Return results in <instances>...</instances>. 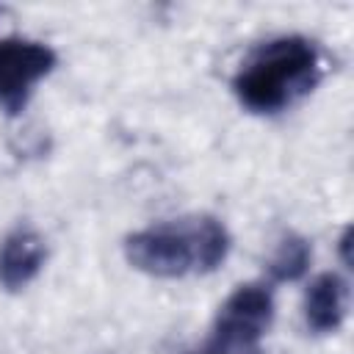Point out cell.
<instances>
[{"instance_id": "1", "label": "cell", "mask_w": 354, "mask_h": 354, "mask_svg": "<svg viewBox=\"0 0 354 354\" xmlns=\"http://www.w3.org/2000/svg\"><path fill=\"white\" fill-rule=\"evenodd\" d=\"M321 53L304 36L257 44L232 77L238 102L252 113H277L307 97L321 80Z\"/></svg>"}, {"instance_id": "2", "label": "cell", "mask_w": 354, "mask_h": 354, "mask_svg": "<svg viewBox=\"0 0 354 354\" xmlns=\"http://www.w3.org/2000/svg\"><path fill=\"white\" fill-rule=\"evenodd\" d=\"M230 254V232L213 216L152 224L124 238L127 263L149 277L177 279L185 274H210Z\"/></svg>"}, {"instance_id": "3", "label": "cell", "mask_w": 354, "mask_h": 354, "mask_svg": "<svg viewBox=\"0 0 354 354\" xmlns=\"http://www.w3.org/2000/svg\"><path fill=\"white\" fill-rule=\"evenodd\" d=\"M274 321V296L263 282L238 285L218 307L213 337L224 348L254 351Z\"/></svg>"}, {"instance_id": "4", "label": "cell", "mask_w": 354, "mask_h": 354, "mask_svg": "<svg viewBox=\"0 0 354 354\" xmlns=\"http://www.w3.org/2000/svg\"><path fill=\"white\" fill-rule=\"evenodd\" d=\"M53 47L30 39H3L0 41V108L14 116L19 113L33 88L53 72Z\"/></svg>"}, {"instance_id": "5", "label": "cell", "mask_w": 354, "mask_h": 354, "mask_svg": "<svg viewBox=\"0 0 354 354\" xmlns=\"http://www.w3.org/2000/svg\"><path fill=\"white\" fill-rule=\"evenodd\" d=\"M47 257L44 238L30 227H17L0 241V285L6 290H22L36 279Z\"/></svg>"}, {"instance_id": "6", "label": "cell", "mask_w": 354, "mask_h": 354, "mask_svg": "<svg viewBox=\"0 0 354 354\" xmlns=\"http://www.w3.org/2000/svg\"><path fill=\"white\" fill-rule=\"evenodd\" d=\"M348 307V285L343 277L326 271L318 274L304 293V321L313 332H337Z\"/></svg>"}, {"instance_id": "7", "label": "cell", "mask_w": 354, "mask_h": 354, "mask_svg": "<svg viewBox=\"0 0 354 354\" xmlns=\"http://www.w3.org/2000/svg\"><path fill=\"white\" fill-rule=\"evenodd\" d=\"M310 257H313V249H310V241L301 238V235H285L271 260H268V274L277 279V282H293L299 279L307 266H310Z\"/></svg>"}]
</instances>
